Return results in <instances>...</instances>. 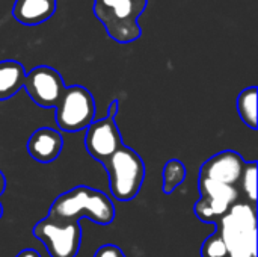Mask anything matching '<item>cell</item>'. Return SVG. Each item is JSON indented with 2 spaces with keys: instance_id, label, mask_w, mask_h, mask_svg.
Segmentation results:
<instances>
[{
  "instance_id": "obj_1",
  "label": "cell",
  "mask_w": 258,
  "mask_h": 257,
  "mask_svg": "<svg viewBox=\"0 0 258 257\" xmlns=\"http://www.w3.org/2000/svg\"><path fill=\"white\" fill-rule=\"evenodd\" d=\"M113 201L101 191L80 185L60 195L51 203L48 217L67 221L88 218L98 226H107L115 220Z\"/></svg>"
},
{
  "instance_id": "obj_2",
  "label": "cell",
  "mask_w": 258,
  "mask_h": 257,
  "mask_svg": "<svg viewBox=\"0 0 258 257\" xmlns=\"http://www.w3.org/2000/svg\"><path fill=\"white\" fill-rule=\"evenodd\" d=\"M227 257H257V204L236 201L216 223Z\"/></svg>"
},
{
  "instance_id": "obj_3",
  "label": "cell",
  "mask_w": 258,
  "mask_h": 257,
  "mask_svg": "<svg viewBox=\"0 0 258 257\" xmlns=\"http://www.w3.org/2000/svg\"><path fill=\"white\" fill-rule=\"evenodd\" d=\"M147 5L148 0H94V14L113 41L130 44L142 35L139 17Z\"/></svg>"
},
{
  "instance_id": "obj_4",
  "label": "cell",
  "mask_w": 258,
  "mask_h": 257,
  "mask_svg": "<svg viewBox=\"0 0 258 257\" xmlns=\"http://www.w3.org/2000/svg\"><path fill=\"white\" fill-rule=\"evenodd\" d=\"M109 176V189L115 200H133L144 185L145 164L142 158L130 147L121 145L103 164Z\"/></svg>"
},
{
  "instance_id": "obj_5",
  "label": "cell",
  "mask_w": 258,
  "mask_h": 257,
  "mask_svg": "<svg viewBox=\"0 0 258 257\" xmlns=\"http://www.w3.org/2000/svg\"><path fill=\"white\" fill-rule=\"evenodd\" d=\"M33 236L44 244L50 257H76L82 245L80 221L45 217L33 226Z\"/></svg>"
},
{
  "instance_id": "obj_6",
  "label": "cell",
  "mask_w": 258,
  "mask_h": 257,
  "mask_svg": "<svg viewBox=\"0 0 258 257\" xmlns=\"http://www.w3.org/2000/svg\"><path fill=\"white\" fill-rule=\"evenodd\" d=\"M54 109L57 127L68 133L85 130L95 120L94 95L82 85L65 86Z\"/></svg>"
},
{
  "instance_id": "obj_7",
  "label": "cell",
  "mask_w": 258,
  "mask_h": 257,
  "mask_svg": "<svg viewBox=\"0 0 258 257\" xmlns=\"http://www.w3.org/2000/svg\"><path fill=\"white\" fill-rule=\"evenodd\" d=\"M119 111L118 100H112L107 115L101 120H94L85 130V148L92 159L103 164L124 142L116 126V114Z\"/></svg>"
},
{
  "instance_id": "obj_8",
  "label": "cell",
  "mask_w": 258,
  "mask_h": 257,
  "mask_svg": "<svg viewBox=\"0 0 258 257\" xmlns=\"http://www.w3.org/2000/svg\"><path fill=\"white\" fill-rule=\"evenodd\" d=\"M200 200L194 206L195 217L207 224H215L236 201L240 192L236 185H227L209 179H198Z\"/></svg>"
},
{
  "instance_id": "obj_9",
  "label": "cell",
  "mask_w": 258,
  "mask_h": 257,
  "mask_svg": "<svg viewBox=\"0 0 258 257\" xmlns=\"http://www.w3.org/2000/svg\"><path fill=\"white\" fill-rule=\"evenodd\" d=\"M23 89L29 94L33 103L51 109L57 105L65 89V83L57 70L48 65H39L26 73Z\"/></svg>"
},
{
  "instance_id": "obj_10",
  "label": "cell",
  "mask_w": 258,
  "mask_h": 257,
  "mask_svg": "<svg viewBox=\"0 0 258 257\" xmlns=\"http://www.w3.org/2000/svg\"><path fill=\"white\" fill-rule=\"evenodd\" d=\"M245 162L246 161L234 150L216 153L201 165L200 179H209L237 186Z\"/></svg>"
},
{
  "instance_id": "obj_11",
  "label": "cell",
  "mask_w": 258,
  "mask_h": 257,
  "mask_svg": "<svg viewBox=\"0 0 258 257\" xmlns=\"http://www.w3.org/2000/svg\"><path fill=\"white\" fill-rule=\"evenodd\" d=\"M26 148L33 161L39 164H50L62 153L63 138L51 127H41L29 136Z\"/></svg>"
},
{
  "instance_id": "obj_12",
  "label": "cell",
  "mask_w": 258,
  "mask_h": 257,
  "mask_svg": "<svg viewBox=\"0 0 258 257\" xmlns=\"http://www.w3.org/2000/svg\"><path fill=\"white\" fill-rule=\"evenodd\" d=\"M57 0H15L12 17L24 26H38L56 12Z\"/></svg>"
},
{
  "instance_id": "obj_13",
  "label": "cell",
  "mask_w": 258,
  "mask_h": 257,
  "mask_svg": "<svg viewBox=\"0 0 258 257\" xmlns=\"http://www.w3.org/2000/svg\"><path fill=\"white\" fill-rule=\"evenodd\" d=\"M26 70L21 62L14 59L0 61V100H9L23 89Z\"/></svg>"
},
{
  "instance_id": "obj_14",
  "label": "cell",
  "mask_w": 258,
  "mask_h": 257,
  "mask_svg": "<svg viewBox=\"0 0 258 257\" xmlns=\"http://www.w3.org/2000/svg\"><path fill=\"white\" fill-rule=\"evenodd\" d=\"M237 112L246 127L257 130V86H248L237 95Z\"/></svg>"
},
{
  "instance_id": "obj_15",
  "label": "cell",
  "mask_w": 258,
  "mask_h": 257,
  "mask_svg": "<svg viewBox=\"0 0 258 257\" xmlns=\"http://www.w3.org/2000/svg\"><path fill=\"white\" fill-rule=\"evenodd\" d=\"M186 176H187V170H186L184 164L181 161H178V159H169L165 164L163 173H162L163 192L165 194H172L184 182Z\"/></svg>"
},
{
  "instance_id": "obj_16",
  "label": "cell",
  "mask_w": 258,
  "mask_h": 257,
  "mask_svg": "<svg viewBox=\"0 0 258 257\" xmlns=\"http://www.w3.org/2000/svg\"><path fill=\"white\" fill-rule=\"evenodd\" d=\"M237 188L239 192H243L245 201L251 204H257V162L255 161L245 162Z\"/></svg>"
},
{
  "instance_id": "obj_17",
  "label": "cell",
  "mask_w": 258,
  "mask_h": 257,
  "mask_svg": "<svg viewBox=\"0 0 258 257\" xmlns=\"http://www.w3.org/2000/svg\"><path fill=\"white\" fill-rule=\"evenodd\" d=\"M201 257H227L225 244L216 232L204 241L201 247Z\"/></svg>"
},
{
  "instance_id": "obj_18",
  "label": "cell",
  "mask_w": 258,
  "mask_h": 257,
  "mask_svg": "<svg viewBox=\"0 0 258 257\" xmlns=\"http://www.w3.org/2000/svg\"><path fill=\"white\" fill-rule=\"evenodd\" d=\"M94 257H125V254L122 253V250H121L118 245L104 244V245H101V247L95 251Z\"/></svg>"
},
{
  "instance_id": "obj_19",
  "label": "cell",
  "mask_w": 258,
  "mask_h": 257,
  "mask_svg": "<svg viewBox=\"0 0 258 257\" xmlns=\"http://www.w3.org/2000/svg\"><path fill=\"white\" fill-rule=\"evenodd\" d=\"M15 257H41V254L36 250H33V248H24Z\"/></svg>"
},
{
  "instance_id": "obj_20",
  "label": "cell",
  "mask_w": 258,
  "mask_h": 257,
  "mask_svg": "<svg viewBox=\"0 0 258 257\" xmlns=\"http://www.w3.org/2000/svg\"><path fill=\"white\" fill-rule=\"evenodd\" d=\"M5 189H6V179H5L3 173L0 171V195L5 192Z\"/></svg>"
},
{
  "instance_id": "obj_21",
  "label": "cell",
  "mask_w": 258,
  "mask_h": 257,
  "mask_svg": "<svg viewBox=\"0 0 258 257\" xmlns=\"http://www.w3.org/2000/svg\"><path fill=\"white\" fill-rule=\"evenodd\" d=\"M2 215H3V208H2V203H0V218H2Z\"/></svg>"
}]
</instances>
